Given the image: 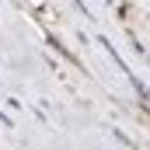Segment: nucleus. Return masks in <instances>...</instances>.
Wrapping results in <instances>:
<instances>
[]
</instances>
